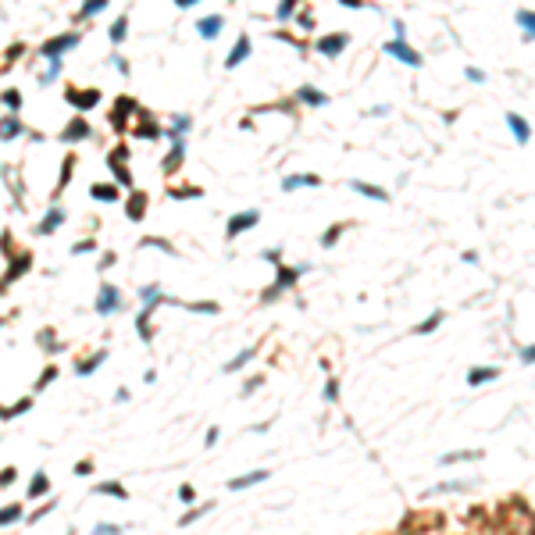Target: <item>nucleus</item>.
I'll list each match as a JSON object with an SVG mask.
<instances>
[{
	"label": "nucleus",
	"instance_id": "1",
	"mask_svg": "<svg viewBox=\"0 0 535 535\" xmlns=\"http://www.w3.org/2000/svg\"><path fill=\"white\" fill-rule=\"evenodd\" d=\"M386 50H389L393 57H400L403 64H410V68H418V64H421V54H418V50H410L403 39H393V43H386Z\"/></svg>",
	"mask_w": 535,
	"mask_h": 535
},
{
	"label": "nucleus",
	"instance_id": "2",
	"mask_svg": "<svg viewBox=\"0 0 535 535\" xmlns=\"http://www.w3.org/2000/svg\"><path fill=\"white\" fill-rule=\"evenodd\" d=\"M118 303H121V296H118V289H114V285H100L97 311H100V314H111V311H118Z\"/></svg>",
	"mask_w": 535,
	"mask_h": 535
},
{
	"label": "nucleus",
	"instance_id": "3",
	"mask_svg": "<svg viewBox=\"0 0 535 535\" xmlns=\"http://www.w3.org/2000/svg\"><path fill=\"white\" fill-rule=\"evenodd\" d=\"M257 211H243V214H236V218H228V225H225V232L228 236H239L243 228H250V225H257Z\"/></svg>",
	"mask_w": 535,
	"mask_h": 535
},
{
	"label": "nucleus",
	"instance_id": "4",
	"mask_svg": "<svg viewBox=\"0 0 535 535\" xmlns=\"http://www.w3.org/2000/svg\"><path fill=\"white\" fill-rule=\"evenodd\" d=\"M196 29H200V36H203V39H214V36H218V29H221V15H207V18H200V25H196Z\"/></svg>",
	"mask_w": 535,
	"mask_h": 535
},
{
	"label": "nucleus",
	"instance_id": "5",
	"mask_svg": "<svg viewBox=\"0 0 535 535\" xmlns=\"http://www.w3.org/2000/svg\"><path fill=\"white\" fill-rule=\"evenodd\" d=\"M264 478H268V471H250V475H243V478H232L228 489H246V485H257V482H264Z\"/></svg>",
	"mask_w": 535,
	"mask_h": 535
},
{
	"label": "nucleus",
	"instance_id": "6",
	"mask_svg": "<svg viewBox=\"0 0 535 535\" xmlns=\"http://www.w3.org/2000/svg\"><path fill=\"white\" fill-rule=\"evenodd\" d=\"M75 43H79V36H61V39H50L43 50H47V54H61V50H68V47H75Z\"/></svg>",
	"mask_w": 535,
	"mask_h": 535
},
{
	"label": "nucleus",
	"instance_id": "7",
	"mask_svg": "<svg viewBox=\"0 0 535 535\" xmlns=\"http://www.w3.org/2000/svg\"><path fill=\"white\" fill-rule=\"evenodd\" d=\"M246 54H250V39H246V36H243V39H239V43H236V50L228 54V61H225V64H228V68H236V64H239V61H243Z\"/></svg>",
	"mask_w": 535,
	"mask_h": 535
},
{
	"label": "nucleus",
	"instance_id": "8",
	"mask_svg": "<svg viewBox=\"0 0 535 535\" xmlns=\"http://www.w3.org/2000/svg\"><path fill=\"white\" fill-rule=\"evenodd\" d=\"M143 211H146V196H143V193H136V196L129 200V218H132V221H139V218H143Z\"/></svg>",
	"mask_w": 535,
	"mask_h": 535
},
{
	"label": "nucleus",
	"instance_id": "9",
	"mask_svg": "<svg viewBox=\"0 0 535 535\" xmlns=\"http://www.w3.org/2000/svg\"><path fill=\"white\" fill-rule=\"evenodd\" d=\"M343 47H346V36H332V39H321V43H318L321 54H336V50H343Z\"/></svg>",
	"mask_w": 535,
	"mask_h": 535
},
{
	"label": "nucleus",
	"instance_id": "10",
	"mask_svg": "<svg viewBox=\"0 0 535 535\" xmlns=\"http://www.w3.org/2000/svg\"><path fill=\"white\" fill-rule=\"evenodd\" d=\"M489 378H496V367H475V371L468 375L471 386H482V382H489Z\"/></svg>",
	"mask_w": 535,
	"mask_h": 535
},
{
	"label": "nucleus",
	"instance_id": "11",
	"mask_svg": "<svg viewBox=\"0 0 535 535\" xmlns=\"http://www.w3.org/2000/svg\"><path fill=\"white\" fill-rule=\"evenodd\" d=\"M61 218H64V211H61V207H50V214L43 218V225H39V232H43V236H47V232H54V225H61Z\"/></svg>",
	"mask_w": 535,
	"mask_h": 535
},
{
	"label": "nucleus",
	"instance_id": "12",
	"mask_svg": "<svg viewBox=\"0 0 535 535\" xmlns=\"http://www.w3.org/2000/svg\"><path fill=\"white\" fill-rule=\"evenodd\" d=\"M300 186H318V175H296L282 182V189H300Z\"/></svg>",
	"mask_w": 535,
	"mask_h": 535
},
{
	"label": "nucleus",
	"instance_id": "13",
	"mask_svg": "<svg viewBox=\"0 0 535 535\" xmlns=\"http://www.w3.org/2000/svg\"><path fill=\"white\" fill-rule=\"evenodd\" d=\"M510 129H514V136L521 139V143H528V125H524V121H521V114H510Z\"/></svg>",
	"mask_w": 535,
	"mask_h": 535
},
{
	"label": "nucleus",
	"instance_id": "14",
	"mask_svg": "<svg viewBox=\"0 0 535 535\" xmlns=\"http://www.w3.org/2000/svg\"><path fill=\"white\" fill-rule=\"evenodd\" d=\"M68 97H71V104H79V107H93V104L100 100L97 93H86V97H82V93H68Z\"/></svg>",
	"mask_w": 535,
	"mask_h": 535
},
{
	"label": "nucleus",
	"instance_id": "15",
	"mask_svg": "<svg viewBox=\"0 0 535 535\" xmlns=\"http://www.w3.org/2000/svg\"><path fill=\"white\" fill-rule=\"evenodd\" d=\"M18 129H22V125H18L15 118H4V121H0V136H4V139H8V136H18Z\"/></svg>",
	"mask_w": 535,
	"mask_h": 535
},
{
	"label": "nucleus",
	"instance_id": "16",
	"mask_svg": "<svg viewBox=\"0 0 535 535\" xmlns=\"http://www.w3.org/2000/svg\"><path fill=\"white\" fill-rule=\"evenodd\" d=\"M79 136H90V125H86V121H75V125L64 132V139H79Z\"/></svg>",
	"mask_w": 535,
	"mask_h": 535
},
{
	"label": "nucleus",
	"instance_id": "17",
	"mask_svg": "<svg viewBox=\"0 0 535 535\" xmlns=\"http://www.w3.org/2000/svg\"><path fill=\"white\" fill-rule=\"evenodd\" d=\"M93 196L97 200H118V189L114 186H93Z\"/></svg>",
	"mask_w": 535,
	"mask_h": 535
},
{
	"label": "nucleus",
	"instance_id": "18",
	"mask_svg": "<svg viewBox=\"0 0 535 535\" xmlns=\"http://www.w3.org/2000/svg\"><path fill=\"white\" fill-rule=\"evenodd\" d=\"M47 492V475H36L32 478V489H29V496H43Z\"/></svg>",
	"mask_w": 535,
	"mask_h": 535
},
{
	"label": "nucleus",
	"instance_id": "19",
	"mask_svg": "<svg viewBox=\"0 0 535 535\" xmlns=\"http://www.w3.org/2000/svg\"><path fill=\"white\" fill-rule=\"evenodd\" d=\"M353 189H360L364 196H375V200H386V193H382V189H375V186H367V182H353Z\"/></svg>",
	"mask_w": 535,
	"mask_h": 535
},
{
	"label": "nucleus",
	"instance_id": "20",
	"mask_svg": "<svg viewBox=\"0 0 535 535\" xmlns=\"http://www.w3.org/2000/svg\"><path fill=\"white\" fill-rule=\"evenodd\" d=\"M104 357H107V353H97V357H90V360H82V364H79V375H90V371H93V367H97Z\"/></svg>",
	"mask_w": 535,
	"mask_h": 535
},
{
	"label": "nucleus",
	"instance_id": "21",
	"mask_svg": "<svg viewBox=\"0 0 535 535\" xmlns=\"http://www.w3.org/2000/svg\"><path fill=\"white\" fill-rule=\"evenodd\" d=\"M517 22L528 29V36H535V15L531 11H517Z\"/></svg>",
	"mask_w": 535,
	"mask_h": 535
},
{
	"label": "nucleus",
	"instance_id": "22",
	"mask_svg": "<svg viewBox=\"0 0 535 535\" xmlns=\"http://www.w3.org/2000/svg\"><path fill=\"white\" fill-rule=\"evenodd\" d=\"M97 492H107V496H125V489H121L118 482H104V485H100Z\"/></svg>",
	"mask_w": 535,
	"mask_h": 535
},
{
	"label": "nucleus",
	"instance_id": "23",
	"mask_svg": "<svg viewBox=\"0 0 535 535\" xmlns=\"http://www.w3.org/2000/svg\"><path fill=\"white\" fill-rule=\"evenodd\" d=\"M254 353H257V350H254V346H250V350H243V353H239V357H236V360H232V364H228V367H225V371H236V367H239V364H246V360H250V357H254Z\"/></svg>",
	"mask_w": 535,
	"mask_h": 535
},
{
	"label": "nucleus",
	"instance_id": "24",
	"mask_svg": "<svg viewBox=\"0 0 535 535\" xmlns=\"http://www.w3.org/2000/svg\"><path fill=\"white\" fill-rule=\"evenodd\" d=\"M18 514H22V507H4V510H0V524H11Z\"/></svg>",
	"mask_w": 535,
	"mask_h": 535
},
{
	"label": "nucleus",
	"instance_id": "25",
	"mask_svg": "<svg viewBox=\"0 0 535 535\" xmlns=\"http://www.w3.org/2000/svg\"><path fill=\"white\" fill-rule=\"evenodd\" d=\"M300 97H303L307 104H325V97H321V93H314L311 86H303V90H300Z\"/></svg>",
	"mask_w": 535,
	"mask_h": 535
},
{
	"label": "nucleus",
	"instance_id": "26",
	"mask_svg": "<svg viewBox=\"0 0 535 535\" xmlns=\"http://www.w3.org/2000/svg\"><path fill=\"white\" fill-rule=\"evenodd\" d=\"M125 36V18H118L114 25H111V39H121Z\"/></svg>",
	"mask_w": 535,
	"mask_h": 535
},
{
	"label": "nucleus",
	"instance_id": "27",
	"mask_svg": "<svg viewBox=\"0 0 535 535\" xmlns=\"http://www.w3.org/2000/svg\"><path fill=\"white\" fill-rule=\"evenodd\" d=\"M439 318H442V314H432L428 321H421V325H418V332H432V328L439 325Z\"/></svg>",
	"mask_w": 535,
	"mask_h": 535
},
{
	"label": "nucleus",
	"instance_id": "28",
	"mask_svg": "<svg viewBox=\"0 0 535 535\" xmlns=\"http://www.w3.org/2000/svg\"><path fill=\"white\" fill-rule=\"evenodd\" d=\"M339 232H343V228H339V225H336V228H328V236H325V246H332V243H336V236H339Z\"/></svg>",
	"mask_w": 535,
	"mask_h": 535
},
{
	"label": "nucleus",
	"instance_id": "29",
	"mask_svg": "<svg viewBox=\"0 0 535 535\" xmlns=\"http://www.w3.org/2000/svg\"><path fill=\"white\" fill-rule=\"evenodd\" d=\"M521 357H524V360H528V364H531V360H535V346H531V350H524V353H521Z\"/></svg>",
	"mask_w": 535,
	"mask_h": 535
}]
</instances>
